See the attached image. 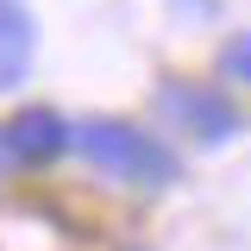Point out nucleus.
<instances>
[{
	"label": "nucleus",
	"instance_id": "obj_6",
	"mask_svg": "<svg viewBox=\"0 0 251 251\" xmlns=\"http://www.w3.org/2000/svg\"><path fill=\"white\" fill-rule=\"evenodd\" d=\"M0 163H6V138H0Z\"/></svg>",
	"mask_w": 251,
	"mask_h": 251
},
{
	"label": "nucleus",
	"instance_id": "obj_2",
	"mask_svg": "<svg viewBox=\"0 0 251 251\" xmlns=\"http://www.w3.org/2000/svg\"><path fill=\"white\" fill-rule=\"evenodd\" d=\"M0 138H6V157H25V163H44V157H63V151H69V126H63L57 113H44V107L19 113Z\"/></svg>",
	"mask_w": 251,
	"mask_h": 251
},
{
	"label": "nucleus",
	"instance_id": "obj_3",
	"mask_svg": "<svg viewBox=\"0 0 251 251\" xmlns=\"http://www.w3.org/2000/svg\"><path fill=\"white\" fill-rule=\"evenodd\" d=\"M31 63V13L19 0H0V94L25 75Z\"/></svg>",
	"mask_w": 251,
	"mask_h": 251
},
{
	"label": "nucleus",
	"instance_id": "obj_5",
	"mask_svg": "<svg viewBox=\"0 0 251 251\" xmlns=\"http://www.w3.org/2000/svg\"><path fill=\"white\" fill-rule=\"evenodd\" d=\"M220 69H226V75H239V82H251V31H239V38L220 50Z\"/></svg>",
	"mask_w": 251,
	"mask_h": 251
},
{
	"label": "nucleus",
	"instance_id": "obj_4",
	"mask_svg": "<svg viewBox=\"0 0 251 251\" xmlns=\"http://www.w3.org/2000/svg\"><path fill=\"white\" fill-rule=\"evenodd\" d=\"M163 107H170V113H188V126H195L201 138H226V132L239 126V113H232L226 100L195 94V88H163Z\"/></svg>",
	"mask_w": 251,
	"mask_h": 251
},
{
	"label": "nucleus",
	"instance_id": "obj_1",
	"mask_svg": "<svg viewBox=\"0 0 251 251\" xmlns=\"http://www.w3.org/2000/svg\"><path fill=\"white\" fill-rule=\"evenodd\" d=\"M69 145L88 157L94 170H107V176H138V182H170V176H176V157L163 151L151 132L120 126V120H82V126H69Z\"/></svg>",
	"mask_w": 251,
	"mask_h": 251
}]
</instances>
